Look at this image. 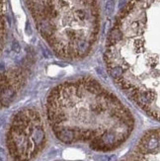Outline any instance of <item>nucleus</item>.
Segmentation results:
<instances>
[{
  "label": "nucleus",
  "instance_id": "3",
  "mask_svg": "<svg viewBox=\"0 0 160 161\" xmlns=\"http://www.w3.org/2000/svg\"><path fill=\"white\" fill-rule=\"evenodd\" d=\"M75 16L79 21H84L87 19V13L84 9H78L75 11Z\"/></svg>",
  "mask_w": 160,
  "mask_h": 161
},
{
  "label": "nucleus",
  "instance_id": "2",
  "mask_svg": "<svg viewBox=\"0 0 160 161\" xmlns=\"http://www.w3.org/2000/svg\"><path fill=\"white\" fill-rule=\"evenodd\" d=\"M157 146L158 138L155 135H146L140 143V148L144 151H154Z\"/></svg>",
  "mask_w": 160,
  "mask_h": 161
},
{
  "label": "nucleus",
  "instance_id": "1",
  "mask_svg": "<svg viewBox=\"0 0 160 161\" xmlns=\"http://www.w3.org/2000/svg\"><path fill=\"white\" fill-rule=\"evenodd\" d=\"M45 139L44 125L38 112L26 109L14 117L7 135V145L16 160H30L43 148Z\"/></svg>",
  "mask_w": 160,
  "mask_h": 161
},
{
  "label": "nucleus",
  "instance_id": "4",
  "mask_svg": "<svg viewBox=\"0 0 160 161\" xmlns=\"http://www.w3.org/2000/svg\"><path fill=\"white\" fill-rule=\"evenodd\" d=\"M114 7H115V1L114 0H109L106 3V11L108 14H111L114 11Z\"/></svg>",
  "mask_w": 160,
  "mask_h": 161
},
{
  "label": "nucleus",
  "instance_id": "5",
  "mask_svg": "<svg viewBox=\"0 0 160 161\" xmlns=\"http://www.w3.org/2000/svg\"><path fill=\"white\" fill-rule=\"evenodd\" d=\"M12 48H13V50L16 51V52H19V51H20V46H19V44L17 43L16 41H14V43L12 44Z\"/></svg>",
  "mask_w": 160,
  "mask_h": 161
}]
</instances>
